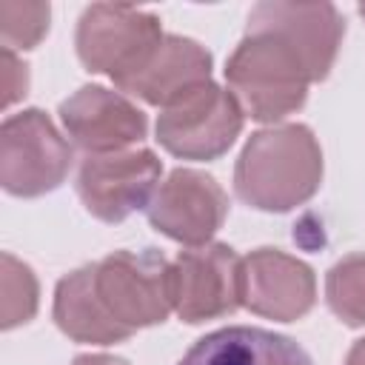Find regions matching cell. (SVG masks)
<instances>
[{"label": "cell", "mask_w": 365, "mask_h": 365, "mask_svg": "<svg viewBox=\"0 0 365 365\" xmlns=\"http://www.w3.org/2000/svg\"><path fill=\"white\" fill-rule=\"evenodd\" d=\"M322 180V151L305 125H274L257 131L234 168L242 202L259 211H291L314 197Z\"/></svg>", "instance_id": "cell-1"}, {"label": "cell", "mask_w": 365, "mask_h": 365, "mask_svg": "<svg viewBox=\"0 0 365 365\" xmlns=\"http://www.w3.org/2000/svg\"><path fill=\"white\" fill-rule=\"evenodd\" d=\"M225 80L240 108L259 123L294 114L308 94V71L274 37L245 31L225 66Z\"/></svg>", "instance_id": "cell-2"}, {"label": "cell", "mask_w": 365, "mask_h": 365, "mask_svg": "<svg viewBox=\"0 0 365 365\" xmlns=\"http://www.w3.org/2000/svg\"><path fill=\"white\" fill-rule=\"evenodd\" d=\"M91 282L106 314L131 336L137 328L157 325L174 311L171 262L160 254L114 251L91 262Z\"/></svg>", "instance_id": "cell-3"}, {"label": "cell", "mask_w": 365, "mask_h": 365, "mask_svg": "<svg viewBox=\"0 0 365 365\" xmlns=\"http://www.w3.org/2000/svg\"><path fill=\"white\" fill-rule=\"evenodd\" d=\"M163 37L154 14L131 6L94 3L80 17L77 54L91 71L108 74L120 86L148 60Z\"/></svg>", "instance_id": "cell-4"}, {"label": "cell", "mask_w": 365, "mask_h": 365, "mask_svg": "<svg viewBox=\"0 0 365 365\" xmlns=\"http://www.w3.org/2000/svg\"><path fill=\"white\" fill-rule=\"evenodd\" d=\"M71 160V145L37 108L9 117L0 128V182L9 194L40 197L57 188Z\"/></svg>", "instance_id": "cell-5"}, {"label": "cell", "mask_w": 365, "mask_h": 365, "mask_svg": "<svg viewBox=\"0 0 365 365\" xmlns=\"http://www.w3.org/2000/svg\"><path fill=\"white\" fill-rule=\"evenodd\" d=\"M242 108L231 91L205 83L177 103L165 106L157 120V140L182 160H214L237 140Z\"/></svg>", "instance_id": "cell-6"}, {"label": "cell", "mask_w": 365, "mask_h": 365, "mask_svg": "<svg viewBox=\"0 0 365 365\" xmlns=\"http://www.w3.org/2000/svg\"><path fill=\"white\" fill-rule=\"evenodd\" d=\"M171 305L185 322L231 314L242 305V259L220 242L180 251L171 262Z\"/></svg>", "instance_id": "cell-7"}, {"label": "cell", "mask_w": 365, "mask_h": 365, "mask_svg": "<svg viewBox=\"0 0 365 365\" xmlns=\"http://www.w3.org/2000/svg\"><path fill=\"white\" fill-rule=\"evenodd\" d=\"M245 31L268 34L282 43L314 83L328 77L345 26L331 3H259L251 9Z\"/></svg>", "instance_id": "cell-8"}, {"label": "cell", "mask_w": 365, "mask_h": 365, "mask_svg": "<svg viewBox=\"0 0 365 365\" xmlns=\"http://www.w3.org/2000/svg\"><path fill=\"white\" fill-rule=\"evenodd\" d=\"M160 180V160L140 151L88 154L77 174V194L88 214L103 222H123L137 208H148Z\"/></svg>", "instance_id": "cell-9"}, {"label": "cell", "mask_w": 365, "mask_h": 365, "mask_svg": "<svg viewBox=\"0 0 365 365\" xmlns=\"http://www.w3.org/2000/svg\"><path fill=\"white\" fill-rule=\"evenodd\" d=\"M228 214L220 182L202 171H171L148 202V220L165 237L185 245H205Z\"/></svg>", "instance_id": "cell-10"}, {"label": "cell", "mask_w": 365, "mask_h": 365, "mask_svg": "<svg viewBox=\"0 0 365 365\" xmlns=\"http://www.w3.org/2000/svg\"><path fill=\"white\" fill-rule=\"evenodd\" d=\"M60 120L68 137L88 154L128 151L145 137V114L117 91L83 86L60 106Z\"/></svg>", "instance_id": "cell-11"}, {"label": "cell", "mask_w": 365, "mask_h": 365, "mask_svg": "<svg viewBox=\"0 0 365 365\" xmlns=\"http://www.w3.org/2000/svg\"><path fill=\"white\" fill-rule=\"evenodd\" d=\"M314 297V274L297 257L259 248L242 259V305L254 314L291 322L311 311Z\"/></svg>", "instance_id": "cell-12"}, {"label": "cell", "mask_w": 365, "mask_h": 365, "mask_svg": "<svg viewBox=\"0 0 365 365\" xmlns=\"http://www.w3.org/2000/svg\"><path fill=\"white\" fill-rule=\"evenodd\" d=\"M205 83H211V54L188 37L165 34L148 60L120 83V88L165 108Z\"/></svg>", "instance_id": "cell-13"}, {"label": "cell", "mask_w": 365, "mask_h": 365, "mask_svg": "<svg viewBox=\"0 0 365 365\" xmlns=\"http://www.w3.org/2000/svg\"><path fill=\"white\" fill-rule=\"evenodd\" d=\"M180 365H314L288 336L262 328H222L191 345Z\"/></svg>", "instance_id": "cell-14"}, {"label": "cell", "mask_w": 365, "mask_h": 365, "mask_svg": "<svg viewBox=\"0 0 365 365\" xmlns=\"http://www.w3.org/2000/svg\"><path fill=\"white\" fill-rule=\"evenodd\" d=\"M54 322L63 334H68L77 342L108 345L128 339V334L100 305L91 282V265H83L60 279L54 294Z\"/></svg>", "instance_id": "cell-15"}, {"label": "cell", "mask_w": 365, "mask_h": 365, "mask_svg": "<svg viewBox=\"0 0 365 365\" xmlns=\"http://www.w3.org/2000/svg\"><path fill=\"white\" fill-rule=\"evenodd\" d=\"M325 299L348 325H365V254H348L325 277Z\"/></svg>", "instance_id": "cell-16"}, {"label": "cell", "mask_w": 365, "mask_h": 365, "mask_svg": "<svg viewBox=\"0 0 365 365\" xmlns=\"http://www.w3.org/2000/svg\"><path fill=\"white\" fill-rule=\"evenodd\" d=\"M48 3H20L3 0L0 3V37L3 48H31L48 31Z\"/></svg>", "instance_id": "cell-17"}, {"label": "cell", "mask_w": 365, "mask_h": 365, "mask_svg": "<svg viewBox=\"0 0 365 365\" xmlns=\"http://www.w3.org/2000/svg\"><path fill=\"white\" fill-rule=\"evenodd\" d=\"M3 328H14L20 322H29L37 311V282L29 265L17 262L11 254H3Z\"/></svg>", "instance_id": "cell-18"}, {"label": "cell", "mask_w": 365, "mask_h": 365, "mask_svg": "<svg viewBox=\"0 0 365 365\" xmlns=\"http://www.w3.org/2000/svg\"><path fill=\"white\" fill-rule=\"evenodd\" d=\"M0 66H3V106H11L14 100H20L26 94V88H29V71L14 57V51H9V48H3Z\"/></svg>", "instance_id": "cell-19"}, {"label": "cell", "mask_w": 365, "mask_h": 365, "mask_svg": "<svg viewBox=\"0 0 365 365\" xmlns=\"http://www.w3.org/2000/svg\"><path fill=\"white\" fill-rule=\"evenodd\" d=\"M74 365H128V362H125V359H117V356L94 354V356H77Z\"/></svg>", "instance_id": "cell-20"}, {"label": "cell", "mask_w": 365, "mask_h": 365, "mask_svg": "<svg viewBox=\"0 0 365 365\" xmlns=\"http://www.w3.org/2000/svg\"><path fill=\"white\" fill-rule=\"evenodd\" d=\"M345 365H365V339L354 342V348L348 351V359H345Z\"/></svg>", "instance_id": "cell-21"}, {"label": "cell", "mask_w": 365, "mask_h": 365, "mask_svg": "<svg viewBox=\"0 0 365 365\" xmlns=\"http://www.w3.org/2000/svg\"><path fill=\"white\" fill-rule=\"evenodd\" d=\"M359 14H362V17H365V3H362V6H359Z\"/></svg>", "instance_id": "cell-22"}]
</instances>
